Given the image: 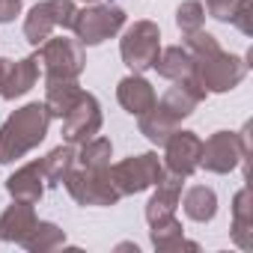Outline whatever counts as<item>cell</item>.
<instances>
[{"label":"cell","instance_id":"obj_1","mask_svg":"<svg viewBox=\"0 0 253 253\" xmlns=\"http://www.w3.org/2000/svg\"><path fill=\"white\" fill-rule=\"evenodd\" d=\"M51 113L42 101H27L0 125V164H15L48 137Z\"/></svg>","mask_w":253,"mask_h":253},{"label":"cell","instance_id":"obj_2","mask_svg":"<svg viewBox=\"0 0 253 253\" xmlns=\"http://www.w3.org/2000/svg\"><path fill=\"white\" fill-rule=\"evenodd\" d=\"M247 69H250L247 57H238V54H229L223 48H214V51H206V54L194 57L191 78L206 92H229L247 78Z\"/></svg>","mask_w":253,"mask_h":253},{"label":"cell","instance_id":"obj_3","mask_svg":"<svg viewBox=\"0 0 253 253\" xmlns=\"http://www.w3.org/2000/svg\"><path fill=\"white\" fill-rule=\"evenodd\" d=\"M36 60L42 63L45 81H78L86 69L84 45L69 36H48L36 48Z\"/></svg>","mask_w":253,"mask_h":253},{"label":"cell","instance_id":"obj_4","mask_svg":"<svg viewBox=\"0 0 253 253\" xmlns=\"http://www.w3.org/2000/svg\"><path fill=\"white\" fill-rule=\"evenodd\" d=\"M158 54H161V27L155 21H149V18L134 21L128 30L122 33V39H119L122 63L128 66L131 72H137V75L149 72L155 66Z\"/></svg>","mask_w":253,"mask_h":253},{"label":"cell","instance_id":"obj_5","mask_svg":"<svg viewBox=\"0 0 253 253\" xmlns=\"http://www.w3.org/2000/svg\"><path fill=\"white\" fill-rule=\"evenodd\" d=\"M122 27H125V9L122 6H116V3H92V6L78 9L72 33L84 48H92V45H101V42L113 39Z\"/></svg>","mask_w":253,"mask_h":253},{"label":"cell","instance_id":"obj_6","mask_svg":"<svg viewBox=\"0 0 253 253\" xmlns=\"http://www.w3.org/2000/svg\"><path fill=\"white\" fill-rule=\"evenodd\" d=\"M161 176H164V161L158 158V152H140L110 164V179L122 197H134L155 188Z\"/></svg>","mask_w":253,"mask_h":253},{"label":"cell","instance_id":"obj_7","mask_svg":"<svg viewBox=\"0 0 253 253\" xmlns=\"http://www.w3.org/2000/svg\"><path fill=\"white\" fill-rule=\"evenodd\" d=\"M63 188L69 191V197L78 206H95V209H107L116 206L122 200V194L116 191L110 170H84V167H72L69 176L63 179Z\"/></svg>","mask_w":253,"mask_h":253},{"label":"cell","instance_id":"obj_8","mask_svg":"<svg viewBox=\"0 0 253 253\" xmlns=\"http://www.w3.org/2000/svg\"><path fill=\"white\" fill-rule=\"evenodd\" d=\"M75 15H78L75 0H42L24 15V39L33 48H39L57 27L72 30Z\"/></svg>","mask_w":253,"mask_h":253},{"label":"cell","instance_id":"obj_9","mask_svg":"<svg viewBox=\"0 0 253 253\" xmlns=\"http://www.w3.org/2000/svg\"><path fill=\"white\" fill-rule=\"evenodd\" d=\"M247 155H250V152L241 146L238 131H214L209 140H203L200 167H206V173L226 176V173H232L238 164H244Z\"/></svg>","mask_w":253,"mask_h":253},{"label":"cell","instance_id":"obj_10","mask_svg":"<svg viewBox=\"0 0 253 253\" xmlns=\"http://www.w3.org/2000/svg\"><path fill=\"white\" fill-rule=\"evenodd\" d=\"M101 122H104V116H101L98 98L84 89L81 98L72 104V110L63 116V140L72 146H81L101 131Z\"/></svg>","mask_w":253,"mask_h":253},{"label":"cell","instance_id":"obj_11","mask_svg":"<svg viewBox=\"0 0 253 253\" xmlns=\"http://www.w3.org/2000/svg\"><path fill=\"white\" fill-rule=\"evenodd\" d=\"M200 152H203V137L197 131L176 128L164 143V170L188 179L200 170Z\"/></svg>","mask_w":253,"mask_h":253},{"label":"cell","instance_id":"obj_12","mask_svg":"<svg viewBox=\"0 0 253 253\" xmlns=\"http://www.w3.org/2000/svg\"><path fill=\"white\" fill-rule=\"evenodd\" d=\"M206 95H209V92H206L194 78H182V81H173V86L155 101V107L164 110L170 119L182 122V119H188V116L197 110L200 101H206Z\"/></svg>","mask_w":253,"mask_h":253},{"label":"cell","instance_id":"obj_13","mask_svg":"<svg viewBox=\"0 0 253 253\" xmlns=\"http://www.w3.org/2000/svg\"><path fill=\"white\" fill-rule=\"evenodd\" d=\"M182 185H185L182 176L164 170V176L155 182V194H152L149 203H146V211H143V214H146V223H158V220L176 214L179 200H182Z\"/></svg>","mask_w":253,"mask_h":253},{"label":"cell","instance_id":"obj_14","mask_svg":"<svg viewBox=\"0 0 253 253\" xmlns=\"http://www.w3.org/2000/svg\"><path fill=\"white\" fill-rule=\"evenodd\" d=\"M116 101L122 104V110H125V113H131V116H143L146 110H152V107H155L158 95H155V86H152L143 75L131 72V75H125V78L116 84Z\"/></svg>","mask_w":253,"mask_h":253},{"label":"cell","instance_id":"obj_15","mask_svg":"<svg viewBox=\"0 0 253 253\" xmlns=\"http://www.w3.org/2000/svg\"><path fill=\"white\" fill-rule=\"evenodd\" d=\"M45 173H42V161H30L24 167H18L9 179H6V194L15 200V203H30L36 206L42 197H45Z\"/></svg>","mask_w":253,"mask_h":253},{"label":"cell","instance_id":"obj_16","mask_svg":"<svg viewBox=\"0 0 253 253\" xmlns=\"http://www.w3.org/2000/svg\"><path fill=\"white\" fill-rule=\"evenodd\" d=\"M36 211L30 203H15L6 206L3 211H0V241H6V244H21L27 238V232L36 226Z\"/></svg>","mask_w":253,"mask_h":253},{"label":"cell","instance_id":"obj_17","mask_svg":"<svg viewBox=\"0 0 253 253\" xmlns=\"http://www.w3.org/2000/svg\"><path fill=\"white\" fill-rule=\"evenodd\" d=\"M36 84H39V60H36V54L24 57V60H12L9 72H6V81H3V89H0V98L15 101V98L27 95Z\"/></svg>","mask_w":253,"mask_h":253},{"label":"cell","instance_id":"obj_18","mask_svg":"<svg viewBox=\"0 0 253 253\" xmlns=\"http://www.w3.org/2000/svg\"><path fill=\"white\" fill-rule=\"evenodd\" d=\"M149 241L161 253H170V250H200L197 241H188L185 238V226H182V220L176 214L173 217H164L158 223H149Z\"/></svg>","mask_w":253,"mask_h":253},{"label":"cell","instance_id":"obj_19","mask_svg":"<svg viewBox=\"0 0 253 253\" xmlns=\"http://www.w3.org/2000/svg\"><path fill=\"white\" fill-rule=\"evenodd\" d=\"M229 235L235 241V247L250 250L253 247V200H250V188H241L232 197V226Z\"/></svg>","mask_w":253,"mask_h":253},{"label":"cell","instance_id":"obj_20","mask_svg":"<svg viewBox=\"0 0 253 253\" xmlns=\"http://www.w3.org/2000/svg\"><path fill=\"white\" fill-rule=\"evenodd\" d=\"M182 209H185V217L194 220V223H211L214 214H217V194L214 188L209 185H194L182 194Z\"/></svg>","mask_w":253,"mask_h":253},{"label":"cell","instance_id":"obj_21","mask_svg":"<svg viewBox=\"0 0 253 253\" xmlns=\"http://www.w3.org/2000/svg\"><path fill=\"white\" fill-rule=\"evenodd\" d=\"M81 84L78 81H45V107H48V113H51V119H63L69 110H72V104L81 98Z\"/></svg>","mask_w":253,"mask_h":253},{"label":"cell","instance_id":"obj_22","mask_svg":"<svg viewBox=\"0 0 253 253\" xmlns=\"http://www.w3.org/2000/svg\"><path fill=\"white\" fill-rule=\"evenodd\" d=\"M161 78L167 81H182V78H191L194 72V57L188 54L185 45H170V48H161L155 66H152Z\"/></svg>","mask_w":253,"mask_h":253},{"label":"cell","instance_id":"obj_23","mask_svg":"<svg viewBox=\"0 0 253 253\" xmlns=\"http://www.w3.org/2000/svg\"><path fill=\"white\" fill-rule=\"evenodd\" d=\"M42 161V173H45V185H63V179L69 176V170L78 164V152L72 143H60L54 146Z\"/></svg>","mask_w":253,"mask_h":253},{"label":"cell","instance_id":"obj_24","mask_svg":"<svg viewBox=\"0 0 253 253\" xmlns=\"http://www.w3.org/2000/svg\"><path fill=\"white\" fill-rule=\"evenodd\" d=\"M21 247L27 253H48V250L66 247V229H60L54 220H36V226L27 232Z\"/></svg>","mask_w":253,"mask_h":253},{"label":"cell","instance_id":"obj_25","mask_svg":"<svg viewBox=\"0 0 253 253\" xmlns=\"http://www.w3.org/2000/svg\"><path fill=\"white\" fill-rule=\"evenodd\" d=\"M137 128H140V134H143L152 146H164V143H167V137L179 128V122H176V119H170L164 110L152 107V110H146L143 116H137Z\"/></svg>","mask_w":253,"mask_h":253},{"label":"cell","instance_id":"obj_26","mask_svg":"<svg viewBox=\"0 0 253 253\" xmlns=\"http://www.w3.org/2000/svg\"><path fill=\"white\" fill-rule=\"evenodd\" d=\"M113 158V143L107 137H89L86 143H81V152H78V161L84 170H110V161Z\"/></svg>","mask_w":253,"mask_h":253},{"label":"cell","instance_id":"obj_27","mask_svg":"<svg viewBox=\"0 0 253 253\" xmlns=\"http://www.w3.org/2000/svg\"><path fill=\"white\" fill-rule=\"evenodd\" d=\"M176 27L182 30V36L203 30L206 27V6L200 0H182L176 9Z\"/></svg>","mask_w":253,"mask_h":253},{"label":"cell","instance_id":"obj_28","mask_svg":"<svg viewBox=\"0 0 253 253\" xmlns=\"http://www.w3.org/2000/svg\"><path fill=\"white\" fill-rule=\"evenodd\" d=\"M229 24H232L238 33L253 36V0H238V6H235Z\"/></svg>","mask_w":253,"mask_h":253},{"label":"cell","instance_id":"obj_29","mask_svg":"<svg viewBox=\"0 0 253 253\" xmlns=\"http://www.w3.org/2000/svg\"><path fill=\"white\" fill-rule=\"evenodd\" d=\"M235 6H238V0H206V12L214 21H223V24H229Z\"/></svg>","mask_w":253,"mask_h":253},{"label":"cell","instance_id":"obj_30","mask_svg":"<svg viewBox=\"0 0 253 253\" xmlns=\"http://www.w3.org/2000/svg\"><path fill=\"white\" fill-rule=\"evenodd\" d=\"M24 0H0V24H9L15 15H21Z\"/></svg>","mask_w":253,"mask_h":253},{"label":"cell","instance_id":"obj_31","mask_svg":"<svg viewBox=\"0 0 253 253\" xmlns=\"http://www.w3.org/2000/svg\"><path fill=\"white\" fill-rule=\"evenodd\" d=\"M9 63H12V60H6V57H0V89H3V81H6V72H9Z\"/></svg>","mask_w":253,"mask_h":253},{"label":"cell","instance_id":"obj_32","mask_svg":"<svg viewBox=\"0 0 253 253\" xmlns=\"http://www.w3.org/2000/svg\"><path fill=\"white\" fill-rule=\"evenodd\" d=\"M84 3H95V0H84Z\"/></svg>","mask_w":253,"mask_h":253}]
</instances>
